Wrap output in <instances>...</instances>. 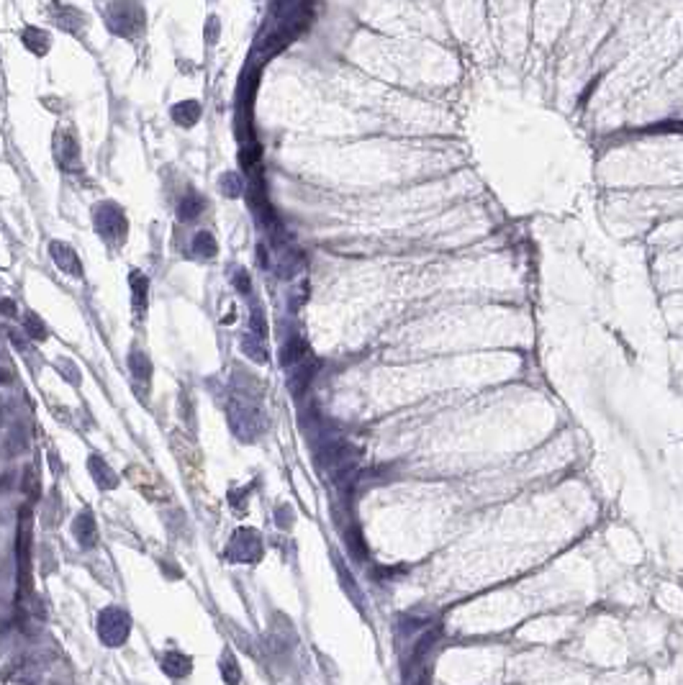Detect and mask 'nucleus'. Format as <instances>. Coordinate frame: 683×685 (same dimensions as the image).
<instances>
[{"mask_svg":"<svg viewBox=\"0 0 683 685\" xmlns=\"http://www.w3.org/2000/svg\"><path fill=\"white\" fill-rule=\"evenodd\" d=\"M113 616L111 611L105 616H101V637L108 642L111 647H116L121 639H126V631H128V619L121 611H116V621H111Z\"/></svg>","mask_w":683,"mask_h":685,"instance_id":"obj_1","label":"nucleus"},{"mask_svg":"<svg viewBox=\"0 0 683 685\" xmlns=\"http://www.w3.org/2000/svg\"><path fill=\"white\" fill-rule=\"evenodd\" d=\"M75 531H78V536H80V544L90 547V544L96 542V524H93V519H90L88 513L78 519V526H75Z\"/></svg>","mask_w":683,"mask_h":685,"instance_id":"obj_2","label":"nucleus"}]
</instances>
